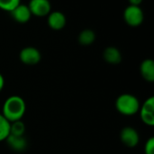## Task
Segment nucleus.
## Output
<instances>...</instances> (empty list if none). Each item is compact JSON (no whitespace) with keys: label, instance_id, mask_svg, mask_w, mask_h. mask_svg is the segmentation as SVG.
<instances>
[{"label":"nucleus","instance_id":"nucleus-18","mask_svg":"<svg viewBox=\"0 0 154 154\" xmlns=\"http://www.w3.org/2000/svg\"><path fill=\"white\" fill-rule=\"evenodd\" d=\"M144 154H154V138L148 139L144 145Z\"/></svg>","mask_w":154,"mask_h":154},{"label":"nucleus","instance_id":"nucleus-5","mask_svg":"<svg viewBox=\"0 0 154 154\" xmlns=\"http://www.w3.org/2000/svg\"><path fill=\"white\" fill-rule=\"evenodd\" d=\"M28 7L31 14L36 16H46L51 12V5L49 0H30Z\"/></svg>","mask_w":154,"mask_h":154},{"label":"nucleus","instance_id":"nucleus-14","mask_svg":"<svg viewBox=\"0 0 154 154\" xmlns=\"http://www.w3.org/2000/svg\"><path fill=\"white\" fill-rule=\"evenodd\" d=\"M24 133H25V125L22 122V120L10 123V134L11 135L24 136Z\"/></svg>","mask_w":154,"mask_h":154},{"label":"nucleus","instance_id":"nucleus-16","mask_svg":"<svg viewBox=\"0 0 154 154\" xmlns=\"http://www.w3.org/2000/svg\"><path fill=\"white\" fill-rule=\"evenodd\" d=\"M140 116L141 119L143 121V123L148 126L152 127L154 126V113H148V112H144L140 110Z\"/></svg>","mask_w":154,"mask_h":154},{"label":"nucleus","instance_id":"nucleus-4","mask_svg":"<svg viewBox=\"0 0 154 154\" xmlns=\"http://www.w3.org/2000/svg\"><path fill=\"white\" fill-rule=\"evenodd\" d=\"M19 58L21 62L26 65H35L40 63L42 59V54L37 48L33 46H27L21 50L19 54Z\"/></svg>","mask_w":154,"mask_h":154},{"label":"nucleus","instance_id":"nucleus-11","mask_svg":"<svg viewBox=\"0 0 154 154\" xmlns=\"http://www.w3.org/2000/svg\"><path fill=\"white\" fill-rule=\"evenodd\" d=\"M142 77L149 83L154 82V62L152 59H145L140 65Z\"/></svg>","mask_w":154,"mask_h":154},{"label":"nucleus","instance_id":"nucleus-19","mask_svg":"<svg viewBox=\"0 0 154 154\" xmlns=\"http://www.w3.org/2000/svg\"><path fill=\"white\" fill-rule=\"evenodd\" d=\"M128 1L131 5H138V6H140V5L143 2V0H128Z\"/></svg>","mask_w":154,"mask_h":154},{"label":"nucleus","instance_id":"nucleus-1","mask_svg":"<svg viewBox=\"0 0 154 154\" xmlns=\"http://www.w3.org/2000/svg\"><path fill=\"white\" fill-rule=\"evenodd\" d=\"M25 111V101L19 95H12L5 101L2 114L9 123H13L22 120Z\"/></svg>","mask_w":154,"mask_h":154},{"label":"nucleus","instance_id":"nucleus-9","mask_svg":"<svg viewBox=\"0 0 154 154\" xmlns=\"http://www.w3.org/2000/svg\"><path fill=\"white\" fill-rule=\"evenodd\" d=\"M8 146L16 152H22L25 151L28 146L27 140L24 136H14L9 134V136L5 140Z\"/></svg>","mask_w":154,"mask_h":154},{"label":"nucleus","instance_id":"nucleus-3","mask_svg":"<svg viewBox=\"0 0 154 154\" xmlns=\"http://www.w3.org/2000/svg\"><path fill=\"white\" fill-rule=\"evenodd\" d=\"M144 15L143 9L138 5H129L124 11L125 22L132 27H137L143 22Z\"/></svg>","mask_w":154,"mask_h":154},{"label":"nucleus","instance_id":"nucleus-10","mask_svg":"<svg viewBox=\"0 0 154 154\" xmlns=\"http://www.w3.org/2000/svg\"><path fill=\"white\" fill-rule=\"evenodd\" d=\"M103 58L110 64H117L122 61V54L118 48L115 46H108L103 52Z\"/></svg>","mask_w":154,"mask_h":154},{"label":"nucleus","instance_id":"nucleus-8","mask_svg":"<svg viewBox=\"0 0 154 154\" xmlns=\"http://www.w3.org/2000/svg\"><path fill=\"white\" fill-rule=\"evenodd\" d=\"M11 16L13 17V19L20 24H25L27 23L32 16L31 11L28 7V5H23L20 4L18 6H16L13 11L10 12Z\"/></svg>","mask_w":154,"mask_h":154},{"label":"nucleus","instance_id":"nucleus-17","mask_svg":"<svg viewBox=\"0 0 154 154\" xmlns=\"http://www.w3.org/2000/svg\"><path fill=\"white\" fill-rule=\"evenodd\" d=\"M140 110L144 111V112H148V113H154V97L151 96L150 98H148L143 103V105L140 107Z\"/></svg>","mask_w":154,"mask_h":154},{"label":"nucleus","instance_id":"nucleus-6","mask_svg":"<svg viewBox=\"0 0 154 154\" xmlns=\"http://www.w3.org/2000/svg\"><path fill=\"white\" fill-rule=\"evenodd\" d=\"M120 139L124 145L128 148H134L140 142L138 132L133 127H125L120 133Z\"/></svg>","mask_w":154,"mask_h":154},{"label":"nucleus","instance_id":"nucleus-15","mask_svg":"<svg viewBox=\"0 0 154 154\" xmlns=\"http://www.w3.org/2000/svg\"><path fill=\"white\" fill-rule=\"evenodd\" d=\"M21 4V0H0V9L11 12Z\"/></svg>","mask_w":154,"mask_h":154},{"label":"nucleus","instance_id":"nucleus-7","mask_svg":"<svg viewBox=\"0 0 154 154\" xmlns=\"http://www.w3.org/2000/svg\"><path fill=\"white\" fill-rule=\"evenodd\" d=\"M47 23L50 28H51L52 30L58 31V30H61L62 28H64L67 23V19H66L65 15L62 12L53 11L48 15Z\"/></svg>","mask_w":154,"mask_h":154},{"label":"nucleus","instance_id":"nucleus-2","mask_svg":"<svg viewBox=\"0 0 154 154\" xmlns=\"http://www.w3.org/2000/svg\"><path fill=\"white\" fill-rule=\"evenodd\" d=\"M140 102L138 98L131 93H123L116 101V109L118 113L125 116L134 115L140 111Z\"/></svg>","mask_w":154,"mask_h":154},{"label":"nucleus","instance_id":"nucleus-12","mask_svg":"<svg viewBox=\"0 0 154 154\" xmlns=\"http://www.w3.org/2000/svg\"><path fill=\"white\" fill-rule=\"evenodd\" d=\"M78 40L81 45H90L96 40V33L92 29H84L79 33Z\"/></svg>","mask_w":154,"mask_h":154},{"label":"nucleus","instance_id":"nucleus-13","mask_svg":"<svg viewBox=\"0 0 154 154\" xmlns=\"http://www.w3.org/2000/svg\"><path fill=\"white\" fill-rule=\"evenodd\" d=\"M10 134V123L0 113V143L5 141Z\"/></svg>","mask_w":154,"mask_h":154},{"label":"nucleus","instance_id":"nucleus-20","mask_svg":"<svg viewBox=\"0 0 154 154\" xmlns=\"http://www.w3.org/2000/svg\"><path fill=\"white\" fill-rule=\"evenodd\" d=\"M5 86V78L2 75V74H0V92L4 89Z\"/></svg>","mask_w":154,"mask_h":154}]
</instances>
